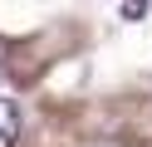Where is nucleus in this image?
I'll return each instance as SVG.
<instances>
[{
	"label": "nucleus",
	"mask_w": 152,
	"mask_h": 147,
	"mask_svg": "<svg viewBox=\"0 0 152 147\" xmlns=\"http://www.w3.org/2000/svg\"><path fill=\"white\" fill-rule=\"evenodd\" d=\"M15 137H20V113L10 98H0V147H15Z\"/></svg>",
	"instance_id": "obj_1"
},
{
	"label": "nucleus",
	"mask_w": 152,
	"mask_h": 147,
	"mask_svg": "<svg viewBox=\"0 0 152 147\" xmlns=\"http://www.w3.org/2000/svg\"><path fill=\"white\" fill-rule=\"evenodd\" d=\"M147 0H123V20H128V25H137V20H147Z\"/></svg>",
	"instance_id": "obj_2"
},
{
	"label": "nucleus",
	"mask_w": 152,
	"mask_h": 147,
	"mask_svg": "<svg viewBox=\"0 0 152 147\" xmlns=\"http://www.w3.org/2000/svg\"><path fill=\"white\" fill-rule=\"evenodd\" d=\"M0 83H5V69H0Z\"/></svg>",
	"instance_id": "obj_3"
}]
</instances>
